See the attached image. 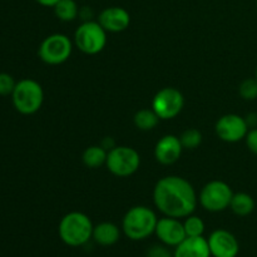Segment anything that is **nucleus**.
I'll list each match as a JSON object with an SVG mask.
<instances>
[{
    "label": "nucleus",
    "instance_id": "obj_30",
    "mask_svg": "<svg viewBox=\"0 0 257 257\" xmlns=\"http://www.w3.org/2000/svg\"><path fill=\"white\" fill-rule=\"evenodd\" d=\"M256 8H257V0H256Z\"/></svg>",
    "mask_w": 257,
    "mask_h": 257
},
{
    "label": "nucleus",
    "instance_id": "obj_21",
    "mask_svg": "<svg viewBox=\"0 0 257 257\" xmlns=\"http://www.w3.org/2000/svg\"><path fill=\"white\" fill-rule=\"evenodd\" d=\"M183 226H185V231L186 235L188 237H197V236H203L206 230L205 222L201 217L198 216L192 215L187 216L183 221Z\"/></svg>",
    "mask_w": 257,
    "mask_h": 257
},
{
    "label": "nucleus",
    "instance_id": "obj_24",
    "mask_svg": "<svg viewBox=\"0 0 257 257\" xmlns=\"http://www.w3.org/2000/svg\"><path fill=\"white\" fill-rule=\"evenodd\" d=\"M15 85L17 83L12 75L8 73H0V95L12 94Z\"/></svg>",
    "mask_w": 257,
    "mask_h": 257
},
{
    "label": "nucleus",
    "instance_id": "obj_18",
    "mask_svg": "<svg viewBox=\"0 0 257 257\" xmlns=\"http://www.w3.org/2000/svg\"><path fill=\"white\" fill-rule=\"evenodd\" d=\"M107 156L108 151L104 150L102 146H90V147L85 148V151L83 152L82 161L85 167L94 170V168H99L105 165Z\"/></svg>",
    "mask_w": 257,
    "mask_h": 257
},
{
    "label": "nucleus",
    "instance_id": "obj_6",
    "mask_svg": "<svg viewBox=\"0 0 257 257\" xmlns=\"http://www.w3.org/2000/svg\"><path fill=\"white\" fill-rule=\"evenodd\" d=\"M141 166V156L135 148L115 146L108 151L105 167L115 177L125 178L135 175Z\"/></svg>",
    "mask_w": 257,
    "mask_h": 257
},
{
    "label": "nucleus",
    "instance_id": "obj_16",
    "mask_svg": "<svg viewBox=\"0 0 257 257\" xmlns=\"http://www.w3.org/2000/svg\"><path fill=\"white\" fill-rule=\"evenodd\" d=\"M92 238L99 246L109 247V246L115 245L119 241L120 228L115 223L104 221V222H100L94 226Z\"/></svg>",
    "mask_w": 257,
    "mask_h": 257
},
{
    "label": "nucleus",
    "instance_id": "obj_25",
    "mask_svg": "<svg viewBox=\"0 0 257 257\" xmlns=\"http://www.w3.org/2000/svg\"><path fill=\"white\" fill-rule=\"evenodd\" d=\"M147 257H173V255H171L166 245H156L147 251Z\"/></svg>",
    "mask_w": 257,
    "mask_h": 257
},
{
    "label": "nucleus",
    "instance_id": "obj_27",
    "mask_svg": "<svg viewBox=\"0 0 257 257\" xmlns=\"http://www.w3.org/2000/svg\"><path fill=\"white\" fill-rule=\"evenodd\" d=\"M100 146H102V147L104 148V150L110 151V150H112V148L115 147V143H114V141H113V138L107 137V138H104V140H103L102 145H100Z\"/></svg>",
    "mask_w": 257,
    "mask_h": 257
},
{
    "label": "nucleus",
    "instance_id": "obj_1",
    "mask_svg": "<svg viewBox=\"0 0 257 257\" xmlns=\"http://www.w3.org/2000/svg\"><path fill=\"white\" fill-rule=\"evenodd\" d=\"M153 202L163 216L186 218L195 212L198 197L193 186L180 176H166L153 188Z\"/></svg>",
    "mask_w": 257,
    "mask_h": 257
},
{
    "label": "nucleus",
    "instance_id": "obj_22",
    "mask_svg": "<svg viewBox=\"0 0 257 257\" xmlns=\"http://www.w3.org/2000/svg\"><path fill=\"white\" fill-rule=\"evenodd\" d=\"M183 150H195L202 143V133L196 128H188L180 136Z\"/></svg>",
    "mask_w": 257,
    "mask_h": 257
},
{
    "label": "nucleus",
    "instance_id": "obj_29",
    "mask_svg": "<svg viewBox=\"0 0 257 257\" xmlns=\"http://www.w3.org/2000/svg\"><path fill=\"white\" fill-rule=\"evenodd\" d=\"M255 78L257 79V68H256V73H255Z\"/></svg>",
    "mask_w": 257,
    "mask_h": 257
},
{
    "label": "nucleus",
    "instance_id": "obj_26",
    "mask_svg": "<svg viewBox=\"0 0 257 257\" xmlns=\"http://www.w3.org/2000/svg\"><path fill=\"white\" fill-rule=\"evenodd\" d=\"M246 146L250 150V152H252L253 155L257 156V128H252V130H248L247 135L245 137Z\"/></svg>",
    "mask_w": 257,
    "mask_h": 257
},
{
    "label": "nucleus",
    "instance_id": "obj_3",
    "mask_svg": "<svg viewBox=\"0 0 257 257\" xmlns=\"http://www.w3.org/2000/svg\"><path fill=\"white\" fill-rule=\"evenodd\" d=\"M158 217L147 206H135L123 216L122 232L132 241H143L156 231Z\"/></svg>",
    "mask_w": 257,
    "mask_h": 257
},
{
    "label": "nucleus",
    "instance_id": "obj_12",
    "mask_svg": "<svg viewBox=\"0 0 257 257\" xmlns=\"http://www.w3.org/2000/svg\"><path fill=\"white\" fill-rule=\"evenodd\" d=\"M155 235L167 247H176L187 237L185 226L180 218L168 217V216L158 218Z\"/></svg>",
    "mask_w": 257,
    "mask_h": 257
},
{
    "label": "nucleus",
    "instance_id": "obj_13",
    "mask_svg": "<svg viewBox=\"0 0 257 257\" xmlns=\"http://www.w3.org/2000/svg\"><path fill=\"white\" fill-rule=\"evenodd\" d=\"M183 146L180 137L175 135H166L156 143L155 158L163 166H170L177 162L182 155Z\"/></svg>",
    "mask_w": 257,
    "mask_h": 257
},
{
    "label": "nucleus",
    "instance_id": "obj_20",
    "mask_svg": "<svg viewBox=\"0 0 257 257\" xmlns=\"http://www.w3.org/2000/svg\"><path fill=\"white\" fill-rule=\"evenodd\" d=\"M53 9L55 17L62 22H73L79 14V8L75 0H59Z\"/></svg>",
    "mask_w": 257,
    "mask_h": 257
},
{
    "label": "nucleus",
    "instance_id": "obj_15",
    "mask_svg": "<svg viewBox=\"0 0 257 257\" xmlns=\"http://www.w3.org/2000/svg\"><path fill=\"white\" fill-rule=\"evenodd\" d=\"M173 257H212L207 238L203 236L186 237L173 251Z\"/></svg>",
    "mask_w": 257,
    "mask_h": 257
},
{
    "label": "nucleus",
    "instance_id": "obj_19",
    "mask_svg": "<svg viewBox=\"0 0 257 257\" xmlns=\"http://www.w3.org/2000/svg\"><path fill=\"white\" fill-rule=\"evenodd\" d=\"M160 117L156 114L152 108L151 109L145 108V109L138 110L135 117H133V122H135L136 127L140 131H145V132L155 130L158 123H160Z\"/></svg>",
    "mask_w": 257,
    "mask_h": 257
},
{
    "label": "nucleus",
    "instance_id": "obj_11",
    "mask_svg": "<svg viewBox=\"0 0 257 257\" xmlns=\"http://www.w3.org/2000/svg\"><path fill=\"white\" fill-rule=\"evenodd\" d=\"M212 257H237L240 243L232 232L218 228L211 232L207 238Z\"/></svg>",
    "mask_w": 257,
    "mask_h": 257
},
{
    "label": "nucleus",
    "instance_id": "obj_9",
    "mask_svg": "<svg viewBox=\"0 0 257 257\" xmlns=\"http://www.w3.org/2000/svg\"><path fill=\"white\" fill-rule=\"evenodd\" d=\"M185 97L173 87L162 88L156 93L152 99V109L161 120H170L177 117L183 109Z\"/></svg>",
    "mask_w": 257,
    "mask_h": 257
},
{
    "label": "nucleus",
    "instance_id": "obj_8",
    "mask_svg": "<svg viewBox=\"0 0 257 257\" xmlns=\"http://www.w3.org/2000/svg\"><path fill=\"white\" fill-rule=\"evenodd\" d=\"M72 52L73 43L69 37L62 33H55L43 40L38 55L45 64L59 65L69 59Z\"/></svg>",
    "mask_w": 257,
    "mask_h": 257
},
{
    "label": "nucleus",
    "instance_id": "obj_10",
    "mask_svg": "<svg viewBox=\"0 0 257 257\" xmlns=\"http://www.w3.org/2000/svg\"><path fill=\"white\" fill-rule=\"evenodd\" d=\"M215 131L221 141L227 143H237L245 140L248 132L246 118L238 114H225L216 122Z\"/></svg>",
    "mask_w": 257,
    "mask_h": 257
},
{
    "label": "nucleus",
    "instance_id": "obj_14",
    "mask_svg": "<svg viewBox=\"0 0 257 257\" xmlns=\"http://www.w3.org/2000/svg\"><path fill=\"white\" fill-rule=\"evenodd\" d=\"M98 23L107 33H120L130 27L131 15L124 8L109 7L99 13Z\"/></svg>",
    "mask_w": 257,
    "mask_h": 257
},
{
    "label": "nucleus",
    "instance_id": "obj_17",
    "mask_svg": "<svg viewBox=\"0 0 257 257\" xmlns=\"http://www.w3.org/2000/svg\"><path fill=\"white\" fill-rule=\"evenodd\" d=\"M230 208L236 216L245 217V216L251 215L255 210V201L252 196L245 192L233 193L232 200H231Z\"/></svg>",
    "mask_w": 257,
    "mask_h": 257
},
{
    "label": "nucleus",
    "instance_id": "obj_5",
    "mask_svg": "<svg viewBox=\"0 0 257 257\" xmlns=\"http://www.w3.org/2000/svg\"><path fill=\"white\" fill-rule=\"evenodd\" d=\"M74 44L84 54L95 55L107 45V32L98 20H87L74 32Z\"/></svg>",
    "mask_w": 257,
    "mask_h": 257
},
{
    "label": "nucleus",
    "instance_id": "obj_7",
    "mask_svg": "<svg viewBox=\"0 0 257 257\" xmlns=\"http://www.w3.org/2000/svg\"><path fill=\"white\" fill-rule=\"evenodd\" d=\"M233 191L226 182L213 180L206 183L200 192L198 202L208 212H222L230 208Z\"/></svg>",
    "mask_w": 257,
    "mask_h": 257
},
{
    "label": "nucleus",
    "instance_id": "obj_2",
    "mask_svg": "<svg viewBox=\"0 0 257 257\" xmlns=\"http://www.w3.org/2000/svg\"><path fill=\"white\" fill-rule=\"evenodd\" d=\"M93 225L89 216L79 211H72L60 220L58 226L59 238L70 247H80L93 237Z\"/></svg>",
    "mask_w": 257,
    "mask_h": 257
},
{
    "label": "nucleus",
    "instance_id": "obj_28",
    "mask_svg": "<svg viewBox=\"0 0 257 257\" xmlns=\"http://www.w3.org/2000/svg\"><path fill=\"white\" fill-rule=\"evenodd\" d=\"M39 5L42 7H47V8H54V5L57 4L59 0H35Z\"/></svg>",
    "mask_w": 257,
    "mask_h": 257
},
{
    "label": "nucleus",
    "instance_id": "obj_4",
    "mask_svg": "<svg viewBox=\"0 0 257 257\" xmlns=\"http://www.w3.org/2000/svg\"><path fill=\"white\" fill-rule=\"evenodd\" d=\"M15 109L25 115L37 113L44 102V90L34 79H22L17 83L12 93Z\"/></svg>",
    "mask_w": 257,
    "mask_h": 257
},
{
    "label": "nucleus",
    "instance_id": "obj_23",
    "mask_svg": "<svg viewBox=\"0 0 257 257\" xmlns=\"http://www.w3.org/2000/svg\"><path fill=\"white\" fill-rule=\"evenodd\" d=\"M238 93L245 100H255L257 98V79L247 78L238 87Z\"/></svg>",
    "mask_w": 257,
    "mask_h": 257
}]
</instances>
